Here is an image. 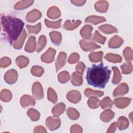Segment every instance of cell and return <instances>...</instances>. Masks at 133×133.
<instances>
[{
    "label": "cell",
    "instance_id": "obj_30",
    "mask_svg": "<svg viewBox=\"0 0 133 133\" xmlns=\"http://www.w3.org/2000/svg\"><path fill=\"white\" fill-rule=\"evenodd\" d=\"M1 100L4 102H9L12 98V94L11 91L7 89H4L1 92Z\"/></svg>",
    "mask_w": 133,
    "mask_h": 133
},
{
    "label": "cell",
    "instance_id": "obj_45",
    "mask_svg": "<svg viewBox=\"0 0 133 133\" xmlns=\"http://www.w3.org/2000/svg\"><path fill=\"white\" fill-rule=\"evenodd\" d=\"M122 72L123 74H129L132 72V65L131 62H127L121 66Z\"/></svg>",
    "mask_w": 133,
    "mask_h": 133
},
{
    "label": "cell",
    "instance_id": "obj_4",
    "mask_svg": "<svg viewBox=\"0 0 133 133\" xmlns=\"http://www.w3.org/2000/svg\"><path fill=\"white\" fill-rule=\"evenodd\" d=\"M80 46L82 49L85 51H89L94 50L96 49L100 48V46L91 41H86L84 39H82L79 42Z\"/></svg>",
    "mask_w": 133,
    "mask_h": 133
},
{
    "label": "cell",
    "instance_id": "obj_34",
    "mask_svg": "<svg viewBox=\"0 0 133 133\" xmlns=\"http://www.w3.org/2000/svg\"><path fill=\"white\" fill-rule=\"evenodd\" d=\"M101 107L103 110L111 109L113 106V101L109 97L104 98L100 102Z\"/></svg>",
    "mask_w": 133,
    "mask_h": 133
},
{
    "label": "cell",
    "instance_id": "obj_40",
    "mask_svg": "<svg viewBox=\"0 0 133 133\" xmlns=\"http://www.w3.org/2000/svg\"><path fill=\"white\" fill-rule=\"evenodd\" d=\"M100 100L96 97H91L87 101L88 106L91 109H96L100 104Z\"/></svg>",
    "mask_w": 133,
    "mask_h": 133
},
{
    "label": "cell",
    "instance_id": "obj_27",
    "mask_svg": "<svg viewBox=\"0 0 133 133\" xmlns=\"http://www.w3.org/2000/svg\"><path fill=\"white\" fill-rule=\"evenodd\" d=\"M34 1H21L18 2L14 6V8L17 10H21L25 9L32 5Z\"/></svg>",
    "mask_w": 133,
    "mask_h": 133
},
{
    "label": "cell",
    "instance_id": "obj_8",
    "mask_svg": "<svg viewBox=\"0 0 133 133\" xmlns=\"http://www.w3.org/2000/svg\"><path fill=\"white\" fill-rule=\"evenodd\" d=\"M66 98L70 102L77 103L81 100V95L77 90H71L67 94Z\"/></svg>",
    "mask_w": 133,
    "mask_h": 133
},
{
    "label": "cell",
    "instance_id": "obj_37",
    "mask_svg": "<svg viewBox=\"0 0 133 133\" xmlns=\"http://www.w3.org/2000/svg\"><path fill=\"white\" fill-rule=\"evenodd\" d=\"M112 69L114 72L113 78L112 80V82L114 84H117L121 80L122 76H121V73L119 72L118 69L116 66H113L112 68Z\"/></svg>",
    "mask_w": 133,
    "mask_h": 133
},
{
    "label": "cell",
    "instance_id": "obj_36",
    "mask_svg": "<svg viewBox=\"0 0 133 133\" xmlns=\"http://www.w3.org/2000/svg\"><path fill=\"white\" fill-rule=\"evenodd\" d=\"M66 114L68 117L72 120L77 119L79 117L78 112L73 108H69L66 110Z\"/></svg>",
    "mask_w": 133,
    "mask_h": 133
},
{
    "label": "cell",
    "instance_id": "obj_31",
    "mask_svg": "<svg viewBox=\"0 0 133 133\" xmlns=\"http://www.w3.org/2000/svg\"><path fill=\"white\" fill-rule=\"evenodd\" d=\"M104 58L108 61L113 63H119L122 60V58L119 55L111 53L107 54L105 56Z\"/></svg>",
    "mask_w": 133,
    "mask_h": 133
},
{
    "label": "cell",
    "instance_id": "obj_52",
    "mask_svg": "<svg viewBox=\"0 0 133 133\" xmlns=\"http://www.w3.org/2000/svg\"><path fill=\"white\" fill-rule=\"evenodd\" d=\"M117 124L116 122H114L113 123H112L110 125V126L109 127V128H108V130H107V132H115V131L116 130V128H117Z\"/></svg>",
    "mask_w": 133,
    "mask_h": 133
},
{
    "label": "cell",
    "instance_id": "obj_38",
    "mask_svg": "<svg viewBox=\"0 0 133 133\" xmlns=\"http://www.w3.org/2000/svg\"><path fill=\"white\" fill-rule=\"evenodd\" d=\"M47 97L49 101L54 103H56L57 101V95L55 91L51 87H49L47 91Z\"/></svg>",
    "mask_w": 133,
    "mask_h": 133
},
{
    "label": "cell",
    "instance_id": "obj_33",
    "mask_svg": "<svg viewBox=\"0 0 133 133\" xmlns=\"http://www.w3.org/2000/svg\"><path fill=\"white\" fill-rule=\"evenodd\" d=\"M117 125L120 130L126 129L129 126V122L127 118L122 116L118 119Z\"/></svg>",
    "mask_w": 133,
    "mask_h": 133
},
{
    "label": "cell",
    "instance_id": "obj_23",
    "mask_svg": "<svg viewBox=\"0 0 133 133\" xmlns=\"http://www.w3.org/2000/svg\"><path fill=\"white\" fill-rule=\"evenodd\" d=\"M49 36L53 44L57 46L61 44L62 37L60 32L57 31H52L49 33Z\"/></svg>",
    "mask_w": 133,
    "mask_h": 133
},
{
    "label": "cell",
    "instance_id": "obj_22",
    "mask_svg": "<svg viewBox=\"0 0 133 133\" xmlns=\"http://www.w3.org/2000/svg\"><path fill=\"white\" fill-rule=\"evenodd\" d=\"M81 24L80 20H77L76 21L72 22L71 20H66L63 25V28L67 30H73L77 28Z\"/></svg>",
    "mask_w": 133,
    "mask_h": 133
},
{
    "label": "cell",
    "instance_id": "obj_28",
    "mask_svg": "<svg viewBox=\"0 0 133 133\" xmlns=\"http://www.w3.org/2000/svg\"><path fill=\"white\" fill-rule=\"evenodd\" d=\"M84 94L88 97H100L103 95L104 92L101 91H96L90 88H87L85 90Z\"/></svg>",
    "mask_w": 133,
    "mask_h": 133
},
{
    "label": "cell",
    "instance_id": "obj_51",
    "mask_svg": "<svg viewBox=\"0 0 133 133\" xmlns=\"http://www.w3.org/2000/svg\"><path fill=\"white\" fill-rule=\"evenodd\" d=\"M70 131L71 132H82V128L80 126L75 124L71 127Z\"/></svg>",
    "mask_w": 133,
    "mask_h": 133
},
{
    "label": "cell",
    "instance_id": "obj_14",
    "mask_svg": "<svg viewBox=\"0 0 133 133\" xmlns=\"http://www.w3.org/2000/svg\"><path fill=\"white\" fill-rule=\"evenodd\" d=\"M131 101V99L129 98H120L115 99L114 100V104L116 107L118 108L123 109L126 107Z\"/></svg>",
    "mask_w": 133,
    "mask_h": 133
},
{
    "label": "cell",
    "instance_id": "obj_21",
    "mask_svg": "<svg viewBox=\"0 0 133 133\" xmlns=\"http://www.w3.org/2000/svg\"><path fill=\"white\" fill-rule=\"evenodd\" d=\"M93 28L90 25H86L83 26L81 31V35L85 39H89L91 36V32L92 31Z\"/></svg>",
    "mask_w": 133,
    "mask_h": 133
},
{
    "label": "cell",
    "instance_id": "obj_39",
    "mask_svg": "<svg viewBox=\"0 0 133 133\" xmlns=\"http://www.w3.org/2000/svg\"><path fill=\"white\" fill-rule=\"evenodd\" d=\"M69 73L65 71L61 72L58 75V81L62 84H64L67 82L69 81Z\"/></svg>",
    "mask_w": 133,
    "mask_h": 133
},
{
    "label": "cell",
    "instance_id": "obj_24",
    "mask_svg": "<svg viewBox=\"0 0 133 133\" xmlns=\"http://www.w3.org/2000/svg\"><path fill=\"white\" fill-rule=\"evenodd\" d=\"M114 116V113L111 110H106L103 112L100 116V119L104 122H110Z\"/></svg>",
    "mask_w": 133,
    "mask_h": 133
},
{
    "label": "cell",
    "instance_id": "obj_2",
    "mask_svg": "<svg viewBox=\"0 0 133 133\" xmlns=\"http://www.w3.org/2000/svg\"><path fill=\"white\" fill-rule=\"evenodd\" d=\"M1 24L4 37L10 44L17 40L23 30L24 22L21 19L10 16L3 15Z\"/></svg>",
    "mask_w": 133,
    "mask_h": 133
},
{
    "label": "cell",
    "instance_id": "obj_32",
    "mask_svg": "<svg viewBox=\"0 0 133 133\" xmlns=\"http://www.w3.org/2000/svg\"><path fill=\"white\" fill-rule=\"evenodd\" d=\"M103 57L102 51L91 52L89 55V60L92 62H98L102 60Z\"/></svg>",
    "mask_w": 133,
    "mask_h": 133
},
{
    "label": "cell",
    "instance_id": "obj_54",
    "mask_svg": "<svg viewBox=\"0 0 133 133\" xmlns=\"http://www.w3.org/2000/svg\"><path fill=\"white\" fill-rule=\"evenodd\" d=\"M71 2L76 6H82L86 3V1H71Z\"/></svg>",
    "mask_w": 133,
    "mask_h": 133
},
{
    "label": "cell",
    "instance_id": "obj_20",
    "mask_svg": "<svg viewBox=\"0 0 133 133\" xmlns=\"http://www.w3.org/2000/svg\"><path fill=\"white\" fill-rule=\"evenodd\" d=\"M108 7H109V4L107 1H98L95 5V9L97 11L102 13L105 12L107 11Z\"/></svg>",
    "mask_w": 133,
    "mask_h": 133
},
{
    "label": "cell",
    "instance_id": "obj_12",
    "mask_svg": "<svg viewBox=\"0 0 133 133\" xmlns=\"http://www.w3.org/2000/svg\"><path fill=\"white\" fill-rule=\"evenodd\" d=\"M20 102L23 108H26L30 105L34 106L35 104V101L34 99L28 95H23L21 98Z\"/></svg>",
    "mask_w": 133,
    "mask_h": 133
},
{
    "label": "cell",
    "instance_id": "obj_18",
    "mask_svg": "<svg viewBox=\"0 0 133 133\" xmlns=\"http://www.w3.org/2000/svg\"><path fill=\"white\" fill-rule=\"evenodd\" d=\"M65 109V104L62 103L60 102L58 104H56L52 109V113L55 117H58L61 114L63 113Z\"/></svg>",
    "mask_w": 133,
    "mask_h": 133
},
{
    "label": "cell",
    "instance_id": "obj_9",
    "mask_svg": "<svg viewBox=\"0 0 133 133\" xmlns=\"http://www.w3.org/2000/svg\"><path fill=\"white\" fill-rule=\"evenodd\" d=\"M42 17V13L37 9H33L28 13L26 16V20L29 22H34L38 20Z\"/></svg>",
    "mask_w": 133,
    "mask_h": 133
},
{
    "label": "cell",
    "instance_id": "obj_43",
    "mask_svg": "<svg viewBox=\"0 0 133 133\" xmlns=\"http://www.w3.org/2000/svg\"><path fill=\"white\" fill-rule=\"evenodd\" d=\"M46 44V38L44 35H41L38 39V45L37 48V52L41 51L45 46Z\"/></svg>",
    "mask_w": 133,
    "mask_h": 133
},
{
    "label": "cell",
    "instance_id": "obj_29",
    "mask_svg": "<svg viewBox=\"0 0 133 133\" xmlns=\"http://www.w3.org/2000/svg\"><path fill=\"white\" fill-rule=\"evenodd\" d=\"M99 29L105 34H111L117 32V29L110 24H104L99 27Z\"/></svg>",
    "mask_w": 133,
    "mask_h": 133
},
{
    "label": "cell",
    "instance_id": "obj_17",
    "mask_svg": "<svg viewBox=\"0 0 133 133\" xmlns=\"http://www.w3.org/2000/svg\"><path fill=\"white\" fill-rule=\"evenodd\" d=\"M71 82L74 86H81L83 84L82 75L78 72H74L71 77Z\"/></svg>",
    "mask_w": 133,
    "mask_h": 133
},
{
    "label": "cell",
    "instance_id": "obj_11",
    "mask_svg": "<svg viewBox=\"0 0 133 133\" xmlns=\"http://www.w3.org/2000/svg\"><path fill=\"white\" fill-rule=\"evenodd\" d=\"M124 43L123 39L117 35H114L110 40L108 45L110 48H117L119 47Z\"/></svg>",
    "mask_w": 133,
    "mask_h": 133
},
{
    "label": "cell",
    "instance_id": "obj_19",
    "mask_svg": "<svg viewBox=\"0 0 133 133\" xmlns=\"http://www.w3.org/2000/svg\"><path fill=\"white\" fill-rule=\"evenodd\" d=\"M47 16L52 19H56L61 15V12L58 8L56 6H52L47 11Z\"/></svg>",
    "mask_w": 133,
    "mask_h": 133
},
{
    "label": "cell",
    "instance_id": "obj_47",
    "mask_svg": "<svg viewBox=\"0 0 133 133\" xmlns=\"http://www.w3.org/2000/svg\"><path fill=\"white\" fill-rule=\"evenodd\" d=\"M129 54H132V51L130 47H126L123 51V55L127 61H131L132 60V55H129Z\"/></svg>",
    "mask_w": 133,
    "mask_h": 133
},
{
    "label": "cell",
    "instance_id": "obj_44",
    "mask_svg": "<svg viewBox=\"0 0 133 133\" xmlns=\"http://www.w3.org/2000/svg\"><path fill=\"white\" fill-rule=\"evenodd\" d=\"M44 73V69L40 66H34L31 69V73L35 76H41Z\"/></svg>",
    "mask_w": 133,
    "mask_h": 133
},
{
    "label": "cell",
    "instance_id": "obj_49",
    "mask_svg": "<svg viewBox=\"0 0 133 133\" xmlns=\"http://www.w3.org/2000/svg\"><path fill=\"white\" fill-rule=\"evenodd\" d=\"M79 59V56L76 52H74L72 54L69 59H68V62L70 64H74L77 62Z\"/></svg>",
    "mask_w": 133,
    "mask_h": 133
},
{
    "label": "cell",
    "instance_id": "obj_50",
    "mask_svg": "<svg viewBox=\"0 0 133 133\" xmlns=\"http://www.w3.org/2000/svg\"><path fill=\"white\" fill-rule=\"evenodd\" d=\"M85 68V65L84 63L81 61L78 62L76 65V71L80 74H82L84 72V70Z\"/></svg>",
    "mask_w": 133,
    "mask_h": 133
},
{
    "label": "cell",
    "instance_id": "obj_41",
    "mask_svg": "<svg viewBox=\"0 0 133 133\" xmlns=\"http://www.w3.org/2000/svg\"><path fill=\"white\" fill-rule=\"evenodd\" d=\"M45 23L46 25L49 28H52V29H58L61 26V19H59L58 21L52 22V21H49L47 19H45Z\"/></svg>",
    "mask_w": 133,
    "mask_h": 133
},
{
    "label": "cell",
    "instance_id": "obj_5",
    "mask_svg": "<svg viewBox=\"0 0 133 133\" xmlns=\"http://www.w3.org/2000/svg\"><path fill=\"white\" fill-rule=\"evenodd\" d=\"M18 73L16 70L11 69L7 71L4 75V79L8 84H14L17 80Z\"/></svg>",
    "mask_w": 133,
    "mask_h": 133
},
{
    "label": "cell",
    "instance_id": "obj_6",
    "mask_svg": "<svg viewBox=\"0 0 133 133\" xmlns=\"http://www.w3.org/2000/svg\"><path fill=\"white\" fill-rule=\"evenodd\" d=\"M47 127L51 130L57 129L61 124V121L59 118H54L52 116L48 117L45 122Z\"/></svg>",
    "mask_w": 133,
    "mask_h": 133
},
{
    "label": "cell",
    "instance_id": "obj_46",
    "mask_svg": "<svg viewBox=\"0 0 133 133\" xmlns=\"http://www.w3.org/2000/svg\"><path fill=\"white\" fill-rule=\"evenodd\" d=\"M26 28H27L29 33H33L35 34H37L41 31V23H38V24H37L36 25H34V26L26 25Z\"/></svg>",
    "mask_w": 133,
    "mask_h": 133
},
{
    "label": "cell",
    "instance_id": "obj_25",
    "mask_svg": "<svg viewBox=\"0 0 133 133\" xmlns=\"http://www.w3.org/2000/svg\"><path fill=\"white\" fill-rule=\"evenodd\" d=\"M29 63V59L24 56L18 57L16 59V63L20 69L26 67Z\"/></svg>",
    "mask_w": 133,
    "mask_h": 133
},
{
    "label": "cell",
    "instance_id": "obj_16",
    "mask_svg": "<svg viewBox=\"0 0 133 133\" xmlns=\"http://www.w3.org/2000/svg\"><path fill=\"white\" fill-rule=\"evenodd\" d=\"M26 32H25V30H23L21 34V35H20L19 38L17 39V40H16V41H15L14 42L13 47L15 49H19L21 48V47H22V45L23 44L24 41L26 38Z\"/></svg>",
    "mask_w": 133,
    "mask_h": 133
},
{
    "label": "cell",
    "instance_id": "obj_13",
    "mask_svg": "<svg viewBox=\"0 0 133 133\" xmlns=\"http://www.w3.org/2000/svg\"><path fill=\"white\" fill-rule=\"evenodd\" d=\"M128 86L124 83L119 85L114 90L113 96L114 97H117L119 96H123L126 94L128 91Z\"/></svg>",
    "mask_w": 133,
    "mask_h": 133
},
{
    "label": "cell",
    "instance_id": "obj_3",
    "mask_svg": "<svg viewBox=\"0 0 133 133\" xmlns=\"http://www.w3.org/2000/svg\"><path fill=\"white\" fill-rule=\"evenodd\" d=\"M33 96L37 100H39L44 98V92L42 86L38 82H35L32 86Z\"/></svg>",
    "mask_w": 133,
    "mask_h": 133
},
{
    "label": "cell",
    "instance_id": "obj_15",
    "mask_svg": "<svg viewBox=\"0 0 133 133\" xmlns=\"http://www.w3.org/2000/svg\"><path fill=\"white\" fill-rule=\"evenodd\" d=\"M36 49V42L35 37L33 36H31L29 37L24 48L26 51L29 52H33Z\"/></svg>",
    "mask_w": 133,
    "mask_h": 133
},
{
    "label": "cell",
    "instance_id": "obj_48",
    "mask_svg": "<svg viewBox=\"0 0 133 133\" xmlns=\"http://www.w3.org/2000/svg\"><path fill=\"white\" fill-rule=\"evenodd\" d=\"M11 59L7 57H4L1 58L0 61V65L1 68H4L9 66L11 64Z\"/></svg>",
    "mask_w": 133,
    "mask_h": 133
},
{
    "label": "cell",
    "instance_id": "obj_10",
    "mask_svg": "<svg viewBox=\"0 0 133 133\" xmlns=\"http://www.w3.org/2000/svg\"><path fill=\"white\" fill-rule=\"evenodd\" d=\"M66 54L64 52H60L56 61V72H58L65 64L66 61Z\"/></svg>",
    "mask_w": 133,
    "mask_h": 133
},
{
    "label": "cell",
    "instance_id": "obj_42",
    "mask_svg": "<svg viewBox=\"0 0 133 133\" xmlns=\"http://www.w3.org/2000/svg\"><path fill=\"white\" fill-rule=\"evenodd\" d=\"M92 39L98 43L103 44L106 41V37L101 35L98 31H96L94 34Z\"/></svg>",
    "mask_w": 133,
    "mask_h": 133
},
{
    "label": "cell",
    "instance_id": "obj_1",
    "mask_svg": "<svg viewBox=\"0 0 133 133\" xmlns=\"http://www.w3.org/2000/svg\"><path fill=\"white\" fill-rule=\"evenodd\" d=\"M111 71L101 62L98 65L93 64L88 68L86 73L87 83L95 87L104 88L110 77Z\"/></svg>",
    "mask_w": 133,
    "mask_h": 133
},
{
    "label": "cell",
    "instance_id": "obj_26",
    "mask_svg": "<svg viewBox=\"0 0 133 133\" xmlns=\"http://www.w3.org/2000/svg\"><path fill=\"white\" fill-rule=\"evenodd\" d=\"M106 21V19L102 17H99L96 16H90L88 17L85 19V22H90L94 24H97L99 23H101L103 22Z\"/></svg>",
    "mask_w": 133,
    "mask_h": 133
},
{
    "label": "cell",
    "instance_id": "obj_7",
    "mask_svg": "<svg viewBox=\"0 0 133 133\" xmlns=\"http://www.w3.org/2000/svg\"><path fill=\"white\" fill-rule=\"evenodd\" d=\"M56 51L52 48H49L46 52L43 54L41 56V60L47 63H51L53 61Z\"/></svg>",
    "mask_w": 133,
    "mask_h": 133
},
{
    "label": "cell",
    "instance_id": "obj_35",
    "mask_svg": "<svg viewBox=\"0 0 133 133\" xmlns=\"http://www.w3.org/2000/svg\"><path fill=\"white\" fill-rule=\"evenodd\" d=\"M27 114L32 121H37L39 119L40 117V113L39 112L33 108H31L28 111Z\"/></svg>",
    "mask_w": 133,
    "mask_h": 133
},
{
    "label": "cell",
    "instance_id": "obj_53",
    "mask_svg": "<svg viewBox=\"0 0 133 133\" xmlns=\"http://www.w3.org/2000/svg\"><path fill=\"white\" fill-rule=\"evenodd\" d=\"M34 132H47V131L44 127L39 126L34 128Z\"/></svg>",
    "mask_w": 133,
    "mask_h": 133
}]
</instances>
